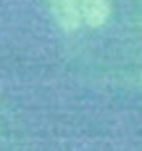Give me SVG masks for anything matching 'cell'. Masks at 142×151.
Instances as JSON below:
<instances>
[{"label": "cell", "mask_w": 142, "mask_h": 151, "mask_svg": "<svg viewBox=\"0 0 142 151\" xmlns=\"http://www.w3.org/2000/svg\"><path fill=\"white\" fill-rule=\"evenodd\" d=\"M48 7L53 20L63 31L73 33L81 27V0H48Z\"/></svg>", "instance_id": "6da1fadb"}, {"label": "cell", "mask_w": 142, "mask_h": 151, "mask_svg": "<svg viewBox=\"0 0 142 151\" xmlns=\"http://www.w3.org/2000/svg\"><path fill=\"white\" fill-rule=\"evenodd\" d=\"M81 17L89 28H101L111 17L109 0H81Z\"/></svg>", "instance_id": "7a4b0ae2"}, {"label": "cell", "mask_w": 142, "mask_h": 151, "mask_svg": "<svg viewBox=\"0 0 142 151\" xmlns=\"http://www.w3.org/2000/svg\"><path fill=\"white\" fill-rule=\"evenodd\" d=\"M141 81H142V76H141Z\"/></svg>", "instance_id": "3957f363"}]
</instances>
